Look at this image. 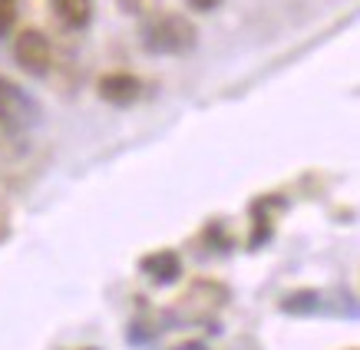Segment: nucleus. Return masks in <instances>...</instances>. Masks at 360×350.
Instances as JSON below:
<instances>
[{"mask_svg": "<svg viewBox=\"0 0 360 350\" xmlns=\"http://www.w3.org/2000/svg\"><path fill=\"white\" fill-rule=\"evenodd\" d=\"M139 44L153 56H182L198 44L195 23L175 11H155L149 13L139 27Z\"/></svg>", "mask_w": 360, "mask_h": 350, "instance_id": "1", "label": "nucleus"}, {"mask_svg": "<svg viewBox=\"0 0 360 350\" xmlns=\"http://www.w3.org/2000/svg\"><path fill=\"white\" fill-rule=\"evenodd\" d=\"M139 271L153 281V285H172L182 278V258L172 248H159V252L146 254L139 261Z\"/></svg>", "mask_w": 360, "mask_h": 350, "instance_id": "5", "label": "nucleus"}, {"mask_svg": "<svg viewBox=\"0 0 360 350\" xmlns=\"http://www.w3.org/2000/svg\"><path fill=\"white\" fill-rule=\"evenodd\" d=\"M317 304H321V294L317 291H295V294L284 297V311H291V314H311V311H317Z\"/></svg>", "mask_w": 360, "mask_h": 350, "instance_id": "7", "label": "nucleus"}, {"mask_svg": "<svg viewBox=\"0 0 360 350\" xmlns=\"http://www.w3.org/2000/svg\"><path fill=\"white\" fill-rule=\"evenodd\" d=\"M17 27V0H0V37Z\"/></svg>", "mask_w": 360, "mask_h": 350, "instance_id": "8", "label": "nucleus"}, {"mask_svg": "<svg viewBox=\"0 0 360 350\" xmlns=\"http://www.w3.org/2000/svg\"><path fill=\"white\" fill-rule=\"evenodd\" d=\"M172 350H208V347L198 344V340H188V344H179V347H172Z\"/></svg>", "mask_w": 360, "mask_h": 350, "instance_id": "10", "label": "nucleus"}, {"mask_svg": "<svg viewBox=\"0 0 360 350\" xmlns=\"http://www.w3.org/2000/svg\"><path fill=\"white\" fill-rule=\"evenodd\" d=\"M56 20L70 30H83L93 20V0H50Z\"/></svg>", "mask_w": 360, "mask_h": 350, "instance_id": "6", "label": "nucleus"}, {"mask_svg": "<svg viewBox=\"0 0 360 350\" xmlns=\"http://www.w3.org/2000/svg\"><path fill=\"white\" fill-rule=\"evenodd\" d=\"M96 93L110 106H132L142 96V83L132 73H106V77H99Z\"/></svg>", "mask_w": 360, "mask_h": 350, "instance_id": "4", "label": "nucleus"}, {"mask_svg": "<svg viewBox=\"0 0 360 350\" xmlns=\"http://www.w3.org/2000/svg\"><path fill=\"white\" fill-rule=\"evenodd\" d=\"M192 11H198V13H212V11H219V4L221 0H186Z\"/></svg>", "mask_w": 360, "mask_h": 350, "instance_id": "9", "label": "nucleus"}, {"mask_svg": "<svg viewBox=\"0 0 360 350\" xmlns=\"http://www.w3.org/2000/svg\"><path fill=\"white\" fill-rule=\"evenodd\" d=\"M13 60H17L20 70H27L30 77H46L50 66H53V46L46 40V33L33 30V27L17 33V40H13Z\"/></svg>", "mask_w": 360, "mask_h": 350, "instance_id": "3", "label": "nucleus"}, {"mask_svg": "<svg viewBox=\"0 0 360 350\" xmlns=\"http://www.w3.org/2000/svg\"><path fill=\"white\" fill-rule=\"evenodd\" d=\"M37 122H40V106L33 103V96L20 83L0 73V132L20 136V132L33 129Z\"/></svg>", "mask_w": 360, "mask_h": 350, "instance_id": "2", "label": "nucleus"}]
</instances>
